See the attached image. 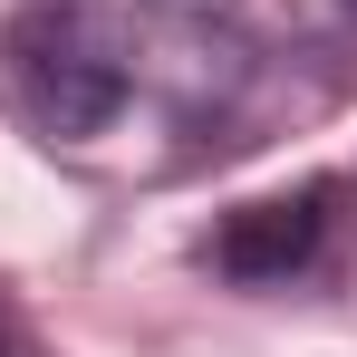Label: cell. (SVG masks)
Returning a JSON list of instances; mask_svg holds the SVG:
<instances>
[{
    "mask_svg": "<svg viewBox=\"0 0 357 357\" xmlns=\"http://www.w3.org/2000/svg\"><path fill=\"white\" fill-rule=\"evenodd\" d=\"M0 87H10V107L39 126V135H107L126 107V59L77 20V10H20L10 29H0Z\"/></svg>",
    "mask_w": 357,
    "mask_h": 357,
    "instance_id": "obj_1",
    "label": "cell"
},
{
    "mask_svg": "<svg viewBox=\"0 0 357 357\" xmlns=\"http://www.w3.org/2000/svg\"><path fill=\"white\" fill-rule=\"evenodd\" d=\"M319 222H328V193H290V203H241L232 222L213 232V261L232 280H290L299 261L319 251Z\"/></svg>",
    "mask_w": 357,
    "mask_h": 357,
    "instance_id": "obj_2",
    "label": "cell"
}]
</instances>
